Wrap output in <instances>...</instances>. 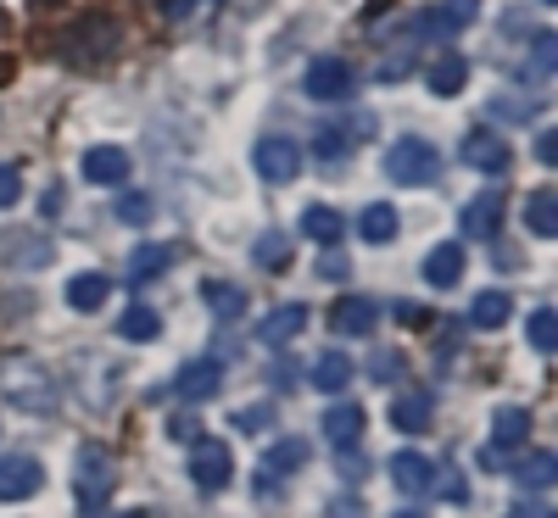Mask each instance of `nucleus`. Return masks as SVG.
I'll return each instance as SVG.
<instances>
[{
    "label": "nucleus",
    "instance_id": "obj_35",
    "mask_svg": "<svg viewBox=\"0 0 558 518\" xmlns=\"http://www.w3.org/2000/svg\"><path fill=\"white\" fill-rule=\"evenodd\" d=\"M553 62H558V34H547V28H542V34L531 39V78H547V73H553Z\"/></svg>",
    "mask_w": 558,
    "mask_h": 518
},
{
    "label": "nucleus",
    "instance_id": "obj_40",
    "mask_svg": "<svg viewBox=\"0 0 558 518\" xmlns=\"http://www.w3.org/2000/svg\"><path fill=\"white\" fill-rule=\"evenodd\" d=\"M536 162H542V168H553V162H558V134H553V128H542V134H536Z\"/></svg>",
    "mask_w": 558,
    "mask_h": 518
},
{
    "label": "nucleus",
    "instance_id": "obj_34",
    "mask_svg": "<svg viewBox=\"0 0 558 518\" xmlns=\"http://www.w3.org/2000/svg\"><path fill=\"white\" fill-rule=\"evenodd\" d=\"M252 257H257V268H268V273H279L291 262V246H286V234L279 229H268V234H257V246H252Z\"/></svg>",
    "mask_w": 558,
    "mask_h": 518
},
{
    "label": "nucleus",
    "instance_id": "obj_46",
    "mask_svg": "<svg viewBox=\"0 0 558 518\" xmlns=\"http://www.w3.org/2000/svg\"><path fill=\"white\" fill-rule=\"evenodd\" d=\"M391 518H425V513H418V507H402V513H391Z\"/></svg>",
    "mask_w": 558,
    "mask_h": 518
},
{
    "label": "nucleus",
    "instance_id": "obj_4",
    "mask_svg": "<svg viewBox=\"0 0 558 518\" xmlns=\"http://www.w3.org/2000/svg\"><path fill=\"white\" fill-rule=\"evenodd\" d=\"M386 178L391 184H408V190H418V184H436L441 178V157L425 134H402L391 139V151H386Z\"/></svg>",
    "mask_w": 558,
    "mask_h": 518
},
{
    "label": "nucleus",
    "instance_id": "obj_38",
    "mask_svg": "<svg viewBox=\"0 0 558 518\" xmlns=\"http://www.w3.org/2000/svg\"><path fill=\"white\" fill-rule=\"evenodd\" d=\"M313 146H318V157H324V162L336 168V162L347 157V134H341V128H330V123H324V128H318V139H313Z\"/></svg>",
    "mask_w": 558,
    "mask_h": 518
},
{
    "label": "nucleus",
    "instance_id": "obj_29",
    "mask_svg": "<svg viewBox=\"0 0 558 518\" xmlns=\"http://www.w3.org/2000/svg\"><path fill=\"white\" fill-rule=\"evenodd\" d=\"M302 234H313V240H324V246H341L347 218H341L336 207H307V212H302Z\"/></svg>",
    "mask_w": 558,
    "mask_h": 518
},
{
    "label": "nucleus",
    "instance_id": "obj_11",
    "mask_svg": "<svg viewBox=\"0 0 558 518\" xmlns=\"http://www.w3.org/2000/svg\"><path fill=\"white\" fill-rule=\"evenodd\" d=\"M112 51H118V28H112L107 17H84L78 39H68V62H73V67H96V62L112 57Z\"/></svg>",
    "mask_w": 558,
    "mask_h": 518
},
{
    "label": "nucleus",
    "instance_id": "obj_19",
    "mask_svg": "<svg viewBox=\"0 0 558 518\" xmlns=\"http://www.w3.org/2000/svg\"><path fill=\"white\" fill-rule=\"evenodd\" d=\"M107 291H112V279H107V273H96V268H84V273H73V279H68V291H62V296H68V307H73V312H96V307L107 301Z\"/></svg>",
    "mask_w": 558,
    "mask_h": 518
},
{
    "label": "nucleus",
    "instance_id": "obj_21",
    "mask_svg": "<svg viewBox=\"0 0 558 518\" xmlns=\"http://www.w3.org/2000/svg\"><path fill=\"white\" fill-rule=\"evenodd\" d=\"M202 307H207L218 323H229V318L246 312V291H235L229 279H202Z\"/></svg>",
    "mask_w": 558,
    "mask_h": 518
},
{
    "label": "nucleus",
    "instance_id": "obj_42",
    "mask_svg": "<svg viewBox=\"0 0 558 518\" xmlns=\"http://www.w3.org/2000/svg\"><path fill=\"white\" fill-rule=\"evenodd\" d=\"M318 273H324V279H347V257H341V251H330V257L318 262Z\"/></svg>",
    "mask_w": 558,
    "mask_h": 518
},
{
    "label": "nucleus",
    "instance_id": "obj_27",
    "mask_svg": "<svg viewBox=\"0 0 558 518\" xmlns=\"http://www.w3.org/2000/svg\"><path fill=\"white\" fill-rule=\"evenodd\" d=\"M51 246H45L39 240V234H12V240H7V262L12 268H28V273H39V268H51Z\"/></svg>",
    "mask_w": 558,
    "mask_h": 518
},
{
    "label": "nucleus",
    "instance_id": "obj_2",
    "mask_svg": "<svg viewBox=\"0 0 558 518\" xmlns=\"http://www.w3.org/2000/svg\"><path fill=\"white\" fill-rule=\"evenodd\" d=\"M118 491V457L101 446V441H84L78 457H73V496L84 513H101Z\"/></svg>",
    "mask_w": 558,
    "mask_h": 518
},
{
    "label": "nucleus",
    "instance_id": "obj_32",
    "mask_svg": "<svg viewBox=\"0 0 558 518\" xmlns=\"http://www.w3.org/2000/svg\"><path fill=\"white\" fill-rule=\"evenodd\" d=\"M173 246H140L134 251V262H129V279H134V285H146V279H157V273H168L173 268Z\"/></svg>",
    "mask_w": 558,
    "mask_h": 518
},
{
    "label": "nucleus",
    "instance_id": "obj_33",
    "mask_svg": "<svg viewBox=\"0 0 558 518\" xmlns=\"http://www.w3.org/2000/svg\"><path fill=\"white\" fill-rule=\"evenodd\" d=\"M112 212H118V223L140 229V223H151V218H157V201H151L146 190H123V196L112 201Z\"/></svg>",
    "mask_w": 558,
    "mask_h": 518
},
{
    "label": "nucleus",
    "instance_id": "obj_14",
    "mask_svg": "<svg viewBox=\"0 0 558 518\" xmlns=\"http://www.w3.org/2000/svg\"><path fill=\"white\" fill-rule=\"evenodd\" d=\"M502 196L497 190H481V196H470V207L458 212V223H463V234H470V240H492V234L502 229Z\"/></svg>",
    "mask_w": 558,
    "mask_h": 518
},
{
    "label": "nucleus",
    "instance_id": "obj_12",
    "mask_svg": "<svg viewBox=\"0 0 558 518\" xmlns=\"http://www.w3.org/2000/svg\"><path fill=\"white\" fill-rule=\"evenodd\" d=\"M352 89H357V73H352L341 57H324V62L307 67V96H313V101H347Z\"/></svg>",
    "mask_w": 558,
    "mask_h": 518
},
{
    "label": "nucleus",
    "instance_id": "obj_9",
    "mask_svg": "<svg viewBox=\"0 0 558 518\" xmlns=\"http://www.w3.org/2000/svg\"><path fill=\"white\" fill-rule=\"evenodd\" d=\"M168 391H173L179 402H191V407H196V402H213V396L223 391V362H218V357L184 362V368H179V380H173Z\"/></svg>",
    "mask_w": 558,
    "mask_h": 518
},
{
    "label": "nucleus",
    "instance_id": "obj_43",
    "mask_svg": "<svg viewBox=\"0 0 558 518\" xmlns=\"http://www.w3.org/2000/svg\"><path fill=\"white\" fill-rule=\"evenodd\" d=\"M330 518H363L357 502H330Z\"/></svg>",
    "mask_w": 558,
    "mask_h": 518
},
{
    "label": "nucleus",
    "instance_id": "obj_37",
    "mask_svg": "<svg viewBox=\"0 0 558 518\" xmlns=\"http://www.w3.org/2000/svg\"><path fill=\"white\" fill-rule=\"evenodd\" d=\"M268 423H274V407H268V402H257V407H241V412H235V430H241V435H263Z\"/></svg>",
    "mask_w": 558,
    "mask_h": 518
},
{
    "label": "nucleus",
    "instance_id": "obj_7",
    "mask_svg": "<svg viewBox=\"0 0 558 518\" xmlns=\"http://www.w3.org/2000/svg\"><path fill=\"white\" fill-rule=\"evenodd\" d=\"M463 162H470L475 173H508V168H514V151H508V139L497 134V128H470V134H463Z\"/></svg>",
    "mask_w": 558,
    "mask_h": 518
},
{
    "label": "nucleus",
    "instance_id": "obj_31",
    "mask_svg": "<svg viewBox=\"0 0 558 518\" xmlns=\"http://www.w3.org/2000/svg\"><path fill=\"white\" fill-rule=\"evenodd\" d=\"M525 223H531L536 240H553V234H558V196H553V190H536V196L525 201Z\"/></svg>",
    "mask_w": 558,
    "mask_h": 518
},
{
    "label": "nucleus",
    "instance_id": "obj_45",
    "mask_svg": "<svg viewBox=\"0 0 558 518\" xmlns=\"http://www.w3.org/2000/svg\"><path fill=\"white\" fill-rule=\"evenodd\" d=\"M508 518H547V513H542V507H514Z\"/></svg>",
    "mask_w": 558,
    "mask_h": 518
},
{
    "label": "nucleus",
    "instance_id": "obj_24",
    "mask_svg": "<svg viewBox=\"0 0 558 518\" xmlns=\"http://www.w3.org/2000/svg\"><path fill=\"white\" fill-rule=\"evenodd\" d=\"M430 412H436V402H430L425 391H408V396H397V402H391V423H397L402 435L430 430Z\"/></svg>",
    "mask_w": 558,
    "mask_h": 518
},
{
    "label": "nucleus",
    "instance_id": "obj_25",
    "mask_svg": "<svg viewBox=\"0 0 558 518\" xmlns=\"http://www.w3.org/2000/svg\"><path fill=\"white\" fill-rule=\"evenodd\" d=\"M525 435H531V412H525V407H497V412H492V446H497V452L525 446Z\"/></svg>",
    "mask_w": 558,
    "mask_h": 518
},
{
    "label": "nucleus",
    "instance_id": "obj_39",
    "mask_svg": "<svg viewBox=\"0 0 558 518\" xmlns=\"http://www.w3.org/2000/svg\"><path fill=\"white\" fill-rule=\"evenodd\" d=\"M17 201H23V173L12 162H0V212L17 207Z\"/></svg>",
    "mask_w": 558,
    "mask_h": 518
},
{
    "label": "nucleus",
    "instance_id": "obj_41",
    "mask_svg": "<svg viewBox=\"0 0 558 518\" xmlns=\"http://www.w3.org/2000/svg\"><path fill=\"white\" fill-rule=\"evenodd\" d=\"M168 435H173V441H196V418H191V412L173 418V423H168Z\"/></svg>",
    "mask_w": 558,
    "mask_h": 518
},
{
    "label": "nucleus",
    "instance_id": "obj_10",
    "mask_svg": "<svg viewBox=\"0 0 558 518\" xmlns=\"http://www.w3.org/2000/svg\"><path fill=\"white\" fill-rule=\"evenodd\" d=\"M39 485H45L39 457H28V452L0 457V502H28V496H39Z\"/></svg>",
    "mask_w": 558,
    "mask_h": 518
},
{
    "label": "nucleus",
    "instance_id": "obj_16",
    "mask_svg": "<svg viewBox=\"0 0 558 518\" xmlns=\"http://www.w3.org/2000/svg\"><path fill=\"white\" fill-rule=\"evenodd\" d=\"M324 441H330L336 452H352V446L363 441V407L336 402L330 412H324Z\"/></svg>",
    "mask_w": 558,
    "mask_h": 518
},
{
    "label": "nucleus",
    "instance_id": "obj_17",
    "mask_svg": "<svg viewBox=\"0 0 558 518\" xmlns=\"http://www.w3.org/2000/svg\"><path fill=\"white\" fill-rule=\"evenodd\" d=\"M307 385H313V391H324V396H341V391L352 385V357H347V351H336V346H330V351H318V357H313V380H307Z\"/></svg>",
    "mask_w": 558,
    "mask_h": 518
},
{
    "label": "nucleus",
    "instance_id": "obj_8",
    "mask_svg": "<svg viewBox=\"0 0 558 518\" xmlns=\"http://www.w3.org/2000/svg\"><path fill=\"white\" fill-rule=\"evenodd\" d=\"M191 480H196V491H223L229 480H235V457H229L223 441H196L191 446Z\"/></svg>",
    "mask_w": 558,
    "mask_h": 518
},
{
    "label": "nucleus",
    "instance_id": "obj_22",
    "mask_svg": "<svg viewBox=\"0 0 558 518\" xmlns=\"http://www.w3.org/2000/svg\"><path fill=\"white\" fill-rule=\"evenodd\" d=\"M463 279V246H430L425 257V285L430 291H452Z\"/></svg>",
    "mask_w": 558,
    "mask_h": 518
},
{
    "label": "nucleus",
    "instance_id": "obj_44",
    "mask_svg": "<svg viewBox=\"0 0 558 518\" xmlns=\"http://www.w3.org/2000/svg\"><path fill=\"white\" fill-rule=\"evenodd\" d=\"M191 12V0H168V17H184Z\"/></svg>",
    "mask_w": 558,
    "mask_h": 518
},
{
    "label": "nucleus",
    "instance_id": "obj_15",
    "mask_svg": "<svg viewBox=\"0 0 558 518\" xmlns=\"http://www.w3.org/2000/svg\"><path fill=\"white\" fill-rule=\"evenodd\" d=\"M302 323H307V307L302 301H286V307H274L263 323H257V341L263 346H291L302 335Z\"/></svg>",
    "mask_w": 558,
    "mask_h": 518
},
{
    "label": "nucleus",
    "instance_id": "obj_6",
    "mask_svg": "<svg viewBox=\"0 0 558 518\" xmlns=\"http://www.w3.org/2000/svg\"><path fill=\"white\" fill-rule=\"evenodd\" d=\"M380 329V301L375 296H341L336 307H330V335H341V341H363V335H375Z\"/></svg>",
    "mask_w": 558,
    "mask_h": 518
},
{
    "label": "nucleus",
    "instance_id": "obj_30",
    "mask_svg": "<svg viewBox=\"0 0 558 518\" xmlns=\"http://www.w3.org/2000/svg\"><path fill=\"white\" fill-rule=\"evenodd\" d=\"M118 335H123V341H134V346L157 341V335H162V318H157V307H129V312L118 318Z\"/></svg>",
    "mask_w": 558,
    "mask_h": 518
},
{
    "label": "nucleus",
    "instance_id": "obj_28",
    "mask_svg": "<svg viewBox=\"0 0 558 518\" xmlns=\"http://www.w3.org/2000/svg\"><path fill=\"white\" fill-rule=\"evenodd\" d=\"M508 312H514V296L508 291H481L470 301V323L475 329H497V323H508Z\"/></svg>",
    "mask_w": 558,
    "mask_h": 518
},
{
    "label": "nucleus",
    "instance_id": "obj_13",
    "mask_svg": "<svg viewBox=\"0 0 558 518\" xmlns=\"http://www.w3.org/2000/svg\"><path fill=\"white\" fill-rule=\"evenodd\" d=\"M129 151L123 146H89L84 151V162H78V173L89 178V184H101V190H118V184L129 178Z\"/></svg>",
    "mask_w": 558,
    "mask_h": 518
},
{
    "label": "nucleus",
    "instance_id": "obj_18",
    "mask_svg": "<svg viewBox=\"0 0 558 518\" xmlns=\"http://www.w3.org/2000/svg\"><path fill=\"white\" fill-rule=\"evenodd\" d=\"M307 462V441L302 435H286V441H274L268 452H263V480H286V474H296V468Z\"/></svg>",
    "mask_w": 558,
    "mask_h": 518
},
{
    "label": "nucleus",
    "instance_id": "obj_23",
    "mask_svg": "<svg viewBox=\"0 0 558 518\" xmlns=\"http://www.w3.org/2000/svg\"><path fill=\"white\" fill-rule=\"evenodd\" d=\"M425 84H430V96H441V101H447V96H458V89L470 84V62L447 51V57H436V62L425 67Z\"/></svg>",
    "mask_w": 558,
    "mask_h": 518
},
{
    "label": "nucleus",
    "instance_id": "obj_3",
    "mask_svg": "<svg viewBox=\"0 0 558 518\" xmlns=\"http://www.w3.org/2000/svg\"><path fill=\"white\" fill-rule=\"evenodd\" d=\"M0 396H7L12 407H23V412H51L62 391H57V380L39 362L12 357V362H0Z\"/></svg>",
    "mask_w": 558,
    "mask_h": 518
},
{
    "label": "nucleus",
    "instance_id": "obj_26",
    "mask_svg": "<svg viewBox=\"0 0 558 518\" xmlns=\"http://www.w3.org/2000/svg\"><path fill=\"white\" fill-rule=\"evenodd\" d=\"M558 480V457L553 452H525L520 462H514V485L520 491H547Z\"/></svg>",
    "mask_w": 558,
    "mask_h": 518
},
{
    "label": "nucleus",
    "instance_id": "obj_5",
    "mask_svg": "<svg viewBox=\"0 0 558 518\" xmlns=\"http://www.w3.org/2000/svg\"><path fill=\"white\" fill-rule=\"evenodd\" d=\"M252 168L268 184H296L302 168H307V157H302V146H296L291 134H263L257 146H252Z\"/></svg>",
    "mask_w": 558,
    "mask_h": 518
},
{
    "label": "nucleus",
    "instance_id": "obj_36",
    "mask_svg": "<svg viewBox=\"0 0 558 518\" xmlns=\"http://www.w3.org/2000/svg\"><path fill=\"white\" fill-rule=\"evenodd\" d=\"M525 329H531V346H536V351H553V346H558V312H553V307L531 312Z\"/></svg>",
    "mask_w": 558,
    "mask_h": 518
},
{
    "label": "nucleus",
    "instance_id": "obj_20",
    "mask_svg": "<svg viewBox=\"0 0 558 518\" xmlns=\"http://www.w3.org/2000/svg\"><path fill=\"white\" fill-rule=\"evenodd\" d=\"M397 229H402V218H397L391 201H368L363 218H357V234H363L368 246H391V240H397Z\"/></svg>",
    "mask_w": 558,
    "mask_h": 518
},
{
    "label": "nucleus",
    "instance_id": "obj_1",
    "mask_svg": "<svg viewBox=\"0 0 558 518\" xmlns=\"http://www.w3.org/2000/svg\"><path fill=\"white\" fill-rule=\"evenodd\" d=\"M386 468H391V485H397L402 496H452V502L463 496V480L452 474V468L436 462V457H425V452H413V446L397 452Z\"/></svg>",
    "mask_w": 558,
    "mask_h": 518
}]
</instances>
